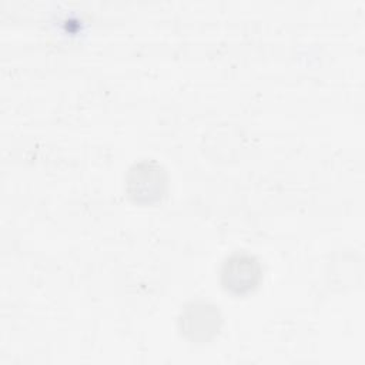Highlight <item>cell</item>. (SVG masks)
<instances>
[{
	"label": "cell",
	"mask_w": 365,
	"mask_h": 365,
	"mask_svg": "<svg viewBox=\"0 0 365 365\" xmlns=\"http://www.w3.org/2000/svg\"><path fill=\"white\" fill-rule=\"evenodd\" d=\"M130 195L138 201H151L161 197L165 187V173L155 161L135 163L128 173Z\"/></svg>",
	"instance_id": "1"
},
{
	"label": "cell",
	"mask_w": 365,
	"mask_h": 365,
	"mask_svg": "<svg viewBox=\"0 0 365 365\" xmlns=\"http://www.w3.org/2000/svg\"><path fill=\"white\" fill-rule=\"evenodd\" d=\"M261 277L258 261L245 252L230 255L222 264L221 278L227 289L234 292H245L252 289Z\"/></svg>",
	"instance_id": "2"
},
{
	"label": "cell",
	"mask_w": 365,
	"mask_h": 365,
	"mask_svg": "<svg viewBox=\"0 0 365 365\" xmlns=\"http://www.w3.org/2000/svg\"><path fill=\"white\" fill-rule=\"evenodd\" d=\"M218 309L207 304H192L185 308L180 319L181 329L191 339H207L218 329Z\"/></svg>",
	"instance_id": "3"
}]
</instances>
